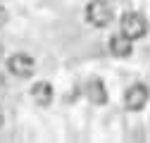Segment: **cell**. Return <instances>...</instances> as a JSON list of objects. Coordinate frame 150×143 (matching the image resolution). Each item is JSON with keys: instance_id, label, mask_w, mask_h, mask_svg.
I'll use <instances>...</instances> for the list:
<instances>
[{"instance_id": "1", "label": "cell", "mask_w": 150, "mask_h": 143, "mask_svg": "<svg viewBox=\"0 0 150 143\" xmlns=\"http://www.w3.org/2000/svg\"><path fill=\"white\" fill-rule=\"evenodd\" d=\"M112 17H115L112 5L105 3V0H91L88 7H86V19H88V24L98 26V29L107 26V24L112 22Z\"/></svg>"}, {"instance_id": "2", "label": "cell", "mask_w": 150, "mask_h": 143, "mask_svg": "<svg viewBox=\"0 0 150 143\" xmlns=\"http://www.w3.org/2000/svg\"><path fill=\"white\" fill-rule=\"evenodd\" d=\"M119 31L126 33L131 41H138V38H143V36L148 33V22H145V17L138 14V12H126L122 17Z\"/></svg>"}, {"instance_id": "3", "label": "cell", "mask_w": 150, "mask_h": 143, "mask_svg": "<svg viewBox=\"0 0 150 143\" xmlns=\"http://www.w3.org/2000/svg\"><path fill=\"white\" fill-rule=\"evenodd\" d=\"M148 98H150L148 86H145V84H134V86H129L126 93H124V105H126V110L138 112V110H143V107H145Z\"/></svg>"}, {"instance_id": "4", "label": "cell", "mask_w": 150, "mask_h": 143, "mask_svg": "<svg viewBox=\"0 0 150 143\" xmlns=\"http://www.w3.org/2000/svg\"><path fill=\"white\" fill-rule=\"evenodd\" d=\"M7 67L14 76H19V79H29L33 72H36V62L26 55V52H17V55H12L7 60Z\"/></svg>"}, {"instance_id": "5", "label": "cell", "mask_w": 150, "mask_h": 143, "mask_svg": "<svg viewBox=\"0 0 150 143\" xmlns=\"http://www.w3.org/2000/svg\"><path fill=\"white\" fill-rule=\"evenodd\" d=\"M110 52L115 57H129L131 52H134V41H131L126 33L119 31V33H115L110 38Z\"/></svg>"}, {"instance_id": "6", "label": "cell", "mask_w": 150, "mask_h": 143, "mask_svg": "<svg viewBox=\"0 0 150 143\" xmlns=\"http://www.w3.org/2000/svg\"><path fill=\"white\" fill-rule=\"evenodd\" d=\"M31 98L36 100V105H41V107H48L52 103V86L48 81H38V84H33L31 86Z\"/></svg>"}, {"instance_id": "7", "label": "cell", "mask_w": 150, "mask_h": 143, "mask_svg": "<svg viewBox=\"0 0 150 143\" xmlns=\"http://www.w3.org/2000/svg\"><path fill=\"white\" fill-rule=\"evenodd\" d=\"M86 96L91 98V103H96V105H105V103H107V93H105V86H103L100 79L88 81V86H86Z\"/></svg>"}, {"instance_id": "8", "label": "cell", "mask_w": 150, "mask_h": 143, "mask_svg": "<svg viewBox=\"0 0 150 143\" xmlns=\"http://www.w3.org/2000/svg\"><path fill=\"white\" fill-rule=\"evenodd\" d=\"M5 24H7V12L0 7V26H5Z\"/></svg>"}, {"instance_id": "9", "label": "cell", "mask_w": 150, "mask_h": 143, "mask_svg": "<svg viewBox=\"0 0 150 143\" xmlns=\"http://www.w3.org/2000/svg\"><path fill=\"white\" fill-rule=\"evenodd\" d=\"M3 122H5V117H3V110H0V127H3Z\"/></svg>"}, {"instance_id": "10", "label": "cell", "mask_w": 150, "mask_h": 143, "mask_svg": "<svg viewBox=\"0 0 150 143\" xmlns=\"http://www.w3.org/2000/svg\"><path fill=\"white\" fill-rule=\"evenodd\" d=\"M0 52H3V48H0Z\"/></svg>"}]
</instances>
